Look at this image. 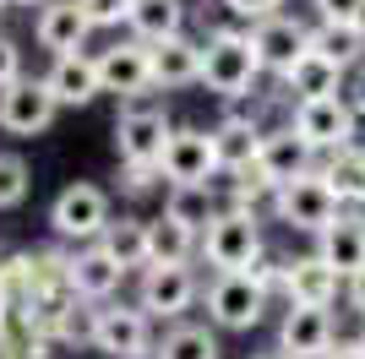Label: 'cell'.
<instances>
[{
  "label": "cell",
  "mask_w": 365,
  "mask_h": 359,
  "mask_svg": "<svg viewBox=\"0 0 365 359\" xmlns=\"http://www.w3.org/2000/svg\"><path fill=\"white\" fill-rule=\"evenodd\" d=\"M262 311H267V294H262L245 272H224V278H213V288H207V316H213V327L251 332L262 321Z\"/></svg>",
  "instance_id": "9c48e42d"
},
{
  "label": "cell",
  "mask_w": 365,
  "mask_h": 359,
  "mask_svg": "<svg viewBox=\"0 0 365 359\" xmlns=\"http://www.w3.org/2000/svg\"><path fill=\"white\" fill-rule=\"evenodd\" d=\"M229 180H235L229 191H235V207H240V212H257L262 202L273 207V185H267V180H262L257 169H245V175H229Z\"/></svg>",
  "instance_id": "d6a6232c"
},
{
  "label": "cell",
  "mask_w": 365,
  "mask_h": 359,
  "mask_svg": "<svg viewBox=\"0 0 365 359\" xmlns=\"http://www.w3.org/2000/svg\"><path fill=\"white\" fill-rule=\"evenodd\" d=\"M317 175L327 180V191H333L338 202L365 207V147H360V142H354V147H344V152H333V158H327Z\"/></svg>",
  "instance_id": "83f0119b"
},
{
  "label": "cell",
  "mask_w": 365,
  "mask_h": 359,
  "mask_svg": "<svg viewBox=\"0 0 365 359\" xmlns=\"http://www.w3.org/2000/svg\"><path fill=\"white\" fill-rule=\"evenodd\" d=\"M125 28L137 44H169V38H180L185 33V0H131V16H125Z\"/></svg>",
  "instance_id": "44dd1931"
},
{
  "label": "cell",
  "mask_w": 365,
  "mask_h": 359,
  "mask_svg": "<svg viewBox=\"0 0 365 359\" xmlns=\"http://www.w3.org/2000/svg\"><path fill=\"white\" fill-rule=\"evenodd\" d=\"M229 11L240 16V22H251V28H257V22H267V16H278V6H284V0H224Z\"/></svg>",
  "instance_id": "8d00e7d4"
},
{
  "label": "cell",
  "mask_w": 365,
  "mask_h": 359,
  "mask_svg": "<svg viewBox=\"0 0 365 359\" xmlns=\"http://www.w3.org/2000/svg\"><path fill=\"white\" fill-rule=\"evenodd\" d=\"M317 239H322L317 256L338 272V278H360V272H365V218H354V212H338V224H333V229H322Z\"/></svg>",
  "instance_id": "e0dca14e"
},
{
  "label": "cell",
  "mask_w": 365,
  "mask_h": 359,
  "mask_svg": "<svg viewBox=\"0 0 365 359\" xmlns=\"http://www.w3.org/2000/svg\"><path fill=\"white\" fill-rule=\"evenodd\" d=\"M93 33V22L82 16V6L76 0H49L44 11H38V22H33V38H38V49H49V55H82V38Z\"/></svg>",
  "instance_id": "2e32d148"
},
{
  "label": "cell",
  "mask_w": 365,
  "mask_h": 359,
  "mask_svg": "<svg viewBox=\"0 0 365 359\" xmlns=\"http://www.w3.org/2000/svg\"><path fill=\"white\" fill-rule=\"evenodd\" d=\"M262 359H278V354H262Z\"/></svg>",
  "instance_id": "ee69618b"
},
{
  "label": "cell",
  "mask_w": 365,
  "mask_h": 359,
  "mask_svg": "<svg viewBox=\"0 0 365 359\" xmlns=\"http://www.w3.org/2000/svg\"><path fill=\"white\" fill-rule=\"evenodd\" d=\"M360 343H365V332H360Z\"/></svg>",
  "instance_id": "bcb514c9"
},
{
  "label": "cell",
  "mask_w": 365,
  "mask_h": 359,
  "mask_svg": "<svg viewBox=\"0 0 365 359\" xmlns=\"http://www.w3.org/2000/svg\"><path fill=\"white\" fill-rule=\"evenodd\" d=\"M354 33H360V38H365V6H360V22H354Z\"/></svg>",
  "instance_id": "7bdbcfd3"
},
{
  "label": "cell",
  "mask_w": 365,
  "mask_h": 359,
  "mask_svg": "<svg viewBox=\"0 0 365 359\" xmlns=\"http://www.w3.org/2000/svg\"><path fill=\"white\" fill-rule=\"evenodd\" d=\"M349 305L365 316V272H360V278H349Z\"/></svg>",
  "instance_id": "60d3db41"
},
{
  "label": "cell",
  "mask_w": 365,
  "mask_h": 359,
  "mask_svg": "<svg viewBox=\"0 0 365 359\" xmlns=\"http://www.w3.org/2000/svg\"><path fill=\"white\" fill-rule=\"evenodd\" d=\"M257 142L262 131L257 125H245V120H218L213 125V158H218V175H245V169H257Z\"/></svg>",
  "instance_id": "cb8c5ba5"
},
{
  "label": "cell",
  "mask_w": 365,
  "mask_h": 359,
  "mask_svg": "<svg viewBox=\"0 0 365 359\" xmlns=\"http://www.w3.org/2000/svg\"><path fill=\"white\" fill-rule=\"evenodd\" d=\"M55 98H49L44 76H22V82H11V88L0 93V131L11 136H38L49 131V120H55Z\"/></svg>",
  "instance_id": "8fae6325"
},
{
  "label": "cell",
  "mask_w": 365,
  "mask_h": 359,
  "mask_svg": "<svg viewBox=\"0 0 365 359\" xmlns=\"http://www.w3.org/2000/svg\"><path fill=\"white\" fill-rule=\"evenodd\" d=\"M6 6H49V0H6Z\"/></svg>",
  "instance_id": "b9f144b4"
},
{
  "label": "cell",
  "mask_w": 365,
  "mask_h": 359,
  "mask_svg": "<svg viewBox=\"0 0 365 359\" xmlns=\"http://www.w3.org/2000/svg\"><path fill=\"white\" fill-rule=\"evenodd\" d=\"M93 327H98V305H88V299H76L71 311H66V321H61V348L66 343H93Z\"/></svg>",
  "instance_id": "1f68e13d"
},
{
  "label": "cell",
  "mask_w": 365,
  "mask_h": 359,
  "mask_svg": "<svg viewBox=\"0 0 365 359\" xmlns=\"http://www.w3.org/2000/svg\"><path fill=\"white\" fill-rule=\"evenodd\" d=\"M120 278L125 272L115 267L98 245H82V251L71 256V288H76V299H88V305H104V299L120 288Z\"/></svg>",
  "instance_id": "603a6c76"
},
{
  "label": "cell",
  "mask_w": 365,
  "mask_h": 359,
  "mask_svg": "<svg viewBox=\"0 0 365 359\" xmlns=\"http://www.w3.org/2000/svg\"><path fill=\"white\" fill-rule=\"evenodd\" d=\"M338 207H344V202L327 191V180H322V175L289 180V185H278V191H273L278 224L300 229V234H322V229H333L338 224Z\"/></svg>",
  "instance_id": "5b68a950"
},
{
  "label": "cell",
  "mask_w": 365,
  "mask_h": 359,
  "mask_svg": "<svg viewBox=\"0 0 365 359\" xmlns=\"http://www.w3.org/2000/svg\"><path fill=\"white\" fill-rule=\"evenodd\" d=\"M191 82H202V44L197 38H169V44H153V88H191Z\"/></svg>",
  "instance_id": "7402d4cb"
},
{
  "label": "cell",
  "mask_w": 365,
  "mask_h": 359,
  "mask_svg": "<svg viewBox=\"0 0 365 359\" xmlns=\"http://www.w3.org/2000/svg\"><path fill=\"white\" fill-rule=\"evenodd\" d=\"M338 288H344V278H338L322 256H300V261H289V278H284L289 305H317V311H327V305L338 299Z\"/></svg>",
  "instance_id": "ffe728a7"
},
{
  "label": "cell",
  "mask_w": 365,
  "mask_h": 359,
  "mask_svg": "<svg viewBox=\"0 0 365 359\" xmlns=\"http://www.w3.org/2000/svg\"><path fill=\"white\" fill-rule=\"evenodd\" d=\"M11 82H22V49H16L11 38L0 33V93L11 88Z\"/></svg>",
  "instance_id": "74e56055"
},
{
  "label": "cell",
  "mask_w": 365,
  "mask_h": 359,
  "mask_svg": "<svg viewBox=\"0 0 365 359\" xmlns=\"http://www.w3.org/2000/svg\"><path fill=\"white\" fill-rule=\"evenodd\" d=\"M49 224L61 239H93L109 229V191L104 185H93V180H76L55 196V207H49Z\"/></svg>",
  "instance_id": "8992f818"
},
{
  "label": "cell",
  "mask_w": 365,
  "mask_h": 359,
  "mask_svg": "<svg viewBox=\"0 0 365 359\" xmlns=\"http://www.w3.org/2000/svg\"><path fill=\"white\" fill-rule=\"evenodd\" d=\"M327 359H365V343H360V338H354V343H344V338H338V343L327 348Z\"/></svg>",
  "instance_id": "ab89813d"
},
{
  "label": "cell",
  "mask_w": 365,
  "mask_h": 359,
  "mask_svg": "<svg viewBox=\"0 0 365 359\" xmlns=\"http://www.w3.org/2000/svg\"><path fill=\"white\" fill-rule=\"evenodd\" d=\"M278 82H284V93H289L294 104H317V98H338V82H344V71H338L327 55L305 49V55L294 60V66L278 76Z\"/></svg>",
  "instance_id": "d6986e66"
},
{
  "label": "cell",
  "mask_w": 365,
  "mask_h": 359,
  "mask_svg": "<svg viewBox=\"0 0 365 359\" xmlns=\"http://www.w3.org/2000/svg\"><path fill=\"white\" fill-rule=\"evenodd\" d=\"M153 359H218V338H213V327L175 321V327L153 343Z\"/></svg>",
  "instance_id": "f1b7e54d"
},
{
  "label": "cell",
  "mask_w": 365,
  "mask_h": 359,
  "mask_svg": "<svg viewBox=\"0 0 365 359\" xmlns=\"http://www.w3.org/2000/svg\"><path fill=\"white\" fill-rule=\"evenodd\" d=\"M338 343L333 311L317 305H289L278 321V359H327V348Z\"/></svg>",
  "instance_id": "30bf717a"
},
{
  "label": "cell",
  "mask_w": 365,
  "mask_h": 359,
  "mask_svg": "<svg viewBox=\"0 0 365 359\" xmlns=\"http://www.w3.org/2000/svg\"><path fill=\"white\" fill-rule=\"evenodd\" d=\"M158 180H164V175H158V169H148V164H120V191H125V196H148Z\"/></svg>",
  "instance_id": "d590c367"
},
{
  "label": "cell",
  "mask_w": 365,
  "mask_h": 359,
  "mask_svg": "<svg viewBox=\"0 0 365 359\" xmlns=\"http://www.w3.org/2000/svg\"><path fill=\"white\" fill-rule=\"evenodd\" d=\"M33 175H28V158L22 152H0V207H22Z\"/></svg>",
  "instance_id": "4dcf8cb0"
},
{
  "label": "cell",
  "mask_w": 365,
  "mask_h": 359,
  "mask_svg": "<svg viewBox=\"0 0 365 359\" xmlns=\"http://www.w3.org/2000/svg\"><path fill=\"white\" fill-rule=\"evenodd\" d=\"M93 348L104 359H148L153 354V316L142 305H98Z\"/></svg>",
  "instance_id": "52a82bcc"
},
{
  "label": "cell",
  "mask_w": 365,
  "mask_h": 359,
  "mask_svg": "<svg viewBox=\"0 0 365 359\" xmlns=\"http://www.w3.org/2000/svg\"><path fill=\"white\" fill-rule=\"evenodd\" d=\"M354 125H360V115L349 109V98H317V104L289 109V131L300 136L311 152H327V158L354 147Z\"/></svg>",
  "instance_id": "277c9868"
},
{
  "label": "cell",
  "mask_w": 365,
  "mask_h": 359,
  "mask_svg": "<svg viewBox=\"0 0 365 359\" xmlns=\"http://www.w3.org/2000/svg\"><path fill=\"white\" fill-rule=\"evenodd\" d=\"M98 251L120 272H131V267L148 272V224L142 218H109V229L98 234Z\"/></svg>",
  "instance_id": "d4e9b609"
},
{
  "label": "cell",
  "mask_w": 365,
  "mask_h": 359,
  "mask_svg": "<svg viewBox=\"0 0 365 359\" xmlns=\"http://www.w3.org/2000/svg\"><path fill=\"white\" fill-rule=\"evenodd\" d=\"M251 49H257V60H262V71H289L294 60L311 49V28H305L300 16H267V22H257L251 28Z\"/></svg>",
  "instance_id": "5bb4252c"
},
{
  "label": "cell",
  "mask_w": 365,
  "mask_h": 359,
  "mask_svg": "<svg viewBox=\"0 0 365 359\" xmlns=\"http://www.w3.org/2000/svg\"><path fill=\"white\" fill-rule=\"evenodd\" d=\"M349 109L365 120V60L354 66V76H349Z\"/></svg>",
  "instance_id": "f35d334b"
},
{
  "label": "cell",
  "mask_w": 365,
  "mask_h": 359,
  "mask_svg": "<svg viewBox=\"0 0 365 359\" xmlns=\"http://www.w3.org/2000/svg\"><path fill=\"white\" fill-rule=\"evenodd\" d=\"M44 88H49V98L61 109H82V104H93L98 98V66H93V55H61L55 66H49V76H44Z\"/></svg>",
  "instance_id": "ac0fdd59"
},
{
  "label": "cell",
  "mask_w": 365,
  "mask_h": 359,
  "mask_svg": "<svg viewBox=\"0 0 365 359\" xmlns=\"http://www.w3.org/2000/svg\"><path fill=\"white\" fill-rule=\"evenodd\" d=\"M218 196L213 185H169V202H164V218H175V224H185L191 234H202V229L218 218Z\"/></svg>",
  "instance_id": "4316f807"
},
{
  "label": "cell",
  "mask_w": 365,
  "mask_h": 359,
  "mask_svg": "<svg viewBox=\"0 0 365 359\" xmlns=\"http://www.w3.org/2000/svg\"><path fill=\"white\" fill-rule=\"evenodd\" d=\"M191 251H202V234H191L175 218H153L148 224V267H185Z\"/></svg>",
  "instance_id": "484cf974"
},
{
  "label": "cell",
  "mask_w": 365,
  "mask_h": 359,
  "mask_svg": "<svg viewBox=\"0 0 365 359\" xmlns=\"http://www.w3.org/2000/svg\"><path fill=\"white\" fill-rule=\"evenodd\" d=\"M191 299H197V272H191V261H185V267H148V272H142L137 305L148 316L175 321L180 311H191Z\"/></svg>",
  "instance_id": "9a60e30c"
},
{
  "label": "cell",
  "mask_w": 365,
  "mask_h": 359,
  "mask_svg": "<svg viewBox=\"0 0 365 359\" xmlns=\"http://www.w3.org/2000/svg\"><path fill=\"white\" fill-rule=\"evenodd\" d=\"M311 6H317L322 28H354V22H360V6H365V0H311Z\"/></svg>",
  "instance_id": "e575fe53"
},
{
  "label": "cell",
  "mask_w": 365,
  "mask_h": 359,
  "mask_svg": "<svg viewBox=\"0 0 365 359\" xmlns=\"http://www.w3.org/2000/svg\"><path fill=\"white\" fill-rule=\"evenodd\" d=\"M98 66V88L120 93V98H137V93H153V49L125 38V44H109L104 55H93Z\"/></svg>",
  "instance_id": "7c38bea8"
},
{
  "label": "cell",
  "mask_w": 365,
  "mask_h": 359,
  "mask_svg": "<svg viewBox=\"0 0 365 359\" xmlns=\"http://www.w3.org/2000/svg\"><path fill=\"white\" fill-rule=\"evenodd\" d=\"M257 76H262V60L251 49V33L229 28V33H213L202 44V82H207V93L235 104V98H245L257 88Z\"/></svg>",
  "instance_id": "6da1fadb"
},
{
  "label": "cell",
  "mask_w": 365,
  "mask_h": 359,
  "mask_svg": "<svg viewBox=\"0 0 365 359\" xmlns=\"http://www.w3.org/2000/svg\"><path fill=\"white\" fill-rule=\"evenodd\" d=\"M257 175L278 191V185H289V180L317 175V152L305 147V142L289 131V125H278V131H262V142H257Z\"/></svg>",
  "instance_id": "4fadbf2b"
},
{
  "label": "cell",
  "mask_w": 365,
  "mask_h": 359,
  "mask_svg": "<svg viewBox=\"0 0 365 359\" xmlns=\"http://www.w3.org/2000/svg\"><path fill=\"white\" fill-rule=\"evenodd\" d=\"M82 16H88L93 28H120L125 16H131V0H76Z\"/></svg>",
  "instance_id": "836d02e7"
},
{
  "label": "cell",
  "mask_w": 365,
  "mask_h": 359,
  "mask_svg": "<svg viewBox=\"0 0 365 359\" xmlns=\"http://www.w3.org/2000/svg\"><path fill=\"white\" fill-rule=\"evenodd\" d=\"M202 256H207V267L224 272H251L262 261V224L257 212H240V207H224L213 224L202 229Z\"/></svg>",
  "instance_id": "3957f363"
},
{
  "label": "cell",
  "mask_w": 365,
  "mask_h": 359,
  "mask_svg": "<svg viewBox=\"0 0 365 359\" xmlns=\"http://www.w3.org/2000/svg\"><path fill=\"white\" fill-rule=\"evenodd\" d=\"M0 11H6V0H0Z\"/></svg>",
  "instance_id": "f6af8a7d"
},
{
  "label": "cell",
  "mask_w": 365,
  "mask_h": 359,
  "mask_svg": "<svg viewBox=\"0 0 365 359\" xmlns=\"http://www.w3.org/2000/svg\"><path fill=\"white\" fill-rule=\"evenodd\" d=\"M158 175L169 185H213L218 180V158H213V131H197V125H175L164 142V158H158Z\"/></svg>",
  "instance_id": "ba28073f"
},
{
  "label": "cell",
  "mask_w": 365,
  "mask_h": 359,
  "mask_svg": "<svg viewBox=\"0 0 365 359\" xmlns=\"http://www.w3.org/2000/svg\"><path fill=\"white\" fill-rule=\"evenodd\" d=\"M311 49H317V55H327L338 71H349V66H360L365 38H360L354 28H311Z\"/></svg>",
  "instance_id": "f546056e"
},
{
  "label": "cell",
  "mask_w": 365,
  "mask_h": 359,
  "mask_svg": "<svg viewBox=\"0 0 365 359\" xmlns=\"http://www.w3.org/2000/svg\"><path fill=\"white\" fill-rule=\"evenodd\" d=\"M169 115L153 93H137V98H120V115H115V152L120 164H148L158 169L164 158V142H169Z\"/></svg>",
  "instance_id": "7a4b0ae2"
}]
</instances>
